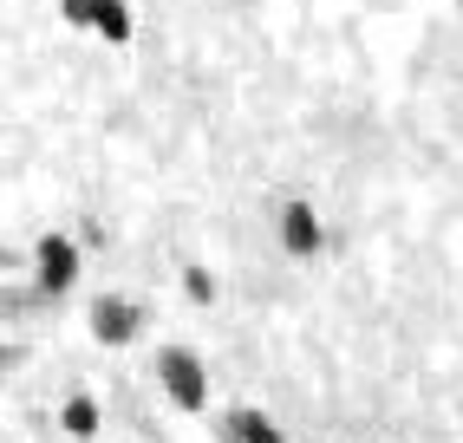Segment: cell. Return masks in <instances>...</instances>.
I'll list each match as a JSON object with an SVG mask.
<instances>
[{
	"mask_svg": "<svg viewBox=\"0 0 463 443\" xmlns=\"http://www.w3.org/2000/svg\"><path fill=\"white\" fill-rule=\"evenodd\" d=\"M91 33H99L105 46H125V40L137 33V20H131V0H105V7H99V20H91Z\"/></svg>",
	"mask_w": 463,
	"mask_h": 443,
	"instance_id": "cell-6",
	"label": "cell"
},
{
	"mask_svg": "<svg viewBox=\"0 0 463 443\" xmlns=\"http://www.w3.org/2000/svg\"><path fill=\"white\" fill-rule=\"evenodd\" d=\"M99 7H105V0H59V20H66V26H91Z\"/></svg>",
	"mask_w": 463,
	"mask_h": 443,
	"instance_id": "cell-8",
	"label": "cell"
},
{
	"mask_svg": "<svg viewBox=\"0 0 463 443\" xmlns=\"http://www.w3.org/2000/svg\"><path fill=\"white\" fill-rule=\"evenodd\" d=\"M235 437L241 443H288L281 430H274V418H261V410H235Z\"/></svg>",
	"mask_w": 463,
	"mask_h": 443,
	"instance_id": "cell-7",
	"label": "cell"
},
{
	"mask_svg": "<svg viewBox=\"0 0 463 443\" xmlns=\"http://www.w3.org/2000/svg\"><path fill=\"white\" fill-rule=\"evenodd\" d=\"M59 430H66V437H79V443H91V437L105 430V410H99V398H91V391H72L66 404H59Z\"/></svg>",
	"mask_w": 463,
	"mask_h": 443,
	"instance_id": "cell-5",
	"label": "cell"
},
{
	"mask_svg": "<svg viewBox=\"0 0 463 443\" xmlns=\"http://www.w3.org/2000/svg\"><path fill=\"white\" fill-rule=\"evenodd\" d=\"M457 7H463V0H457Z\"/></svg>",
	"mask_w": 463,
	"mask_h": 443,
	"instance_id": "cell-10",
	"label": "cell"
},
{
	"mask_svg": "<svg viewBox=\"0 0 463 443\" xmlns=\"http://www.w3.org/2000/svg\"><path fill=\"white\" fill-rule=\"evenodd\" d=\"M157 385L170 391L176 410H209V365L190 353V345H164L157 353Z\"/></svg>",
	"mask_w": 463,
	"mask_h": 443,
	"instance_id": "cell-1",
	"label": "cell"
},
{
	"mask_svg": "<svg viewBox=\"0 0 463 443\" xmlns=\"http://www.w3.org/2000/svg\"><path fill=\"white\" fill-rule=\"evenodd\" d=\"M33 280H40V294H66L72 280H79V241H72V235H40V248H33Z\"/></svg>",
	"mask_w": 463,
	"mask_h": 443,
	"instance_id": "cell-2",
	"label": "cell"
},
{
	"mask_svg": "<svg viewBox=\"0 0 463 443\" xmlns=\"http://www.w3.org/2000/svg\"><path fill=\"white\" fill-rule=\"evenodd\" d=\"M137 333H144V313L125 294H99L91 300V339L99 345H131Z\"/></svg>",
	"mask_w": 463,
	"mask_h": 443,
	"instance_id": "cell-3",
	"label": "cell"
},
{
	"mask_svg": "<svg viewBox=\"0 0 463 443\" xmlns=\"http://www.w3.org/2000/svg\"><path fill=\"white\" fill-rule=\"evenodd\" d=\"M183 294H190L196 306H209V300H215V280H209L203 268H190V274H183Z\"/></svg>",
	"mask_w": 463,
	"mask_h": 443,
	"instance_id": "cell-9",
	"label": "cell"
},
{
	"mask_svg": "<svg viewBox=\"0 0 463 443\" xmlns=\"http://www.w3.org/2000/svg\"><path fill=\"white\" fill-rule=\"evenodd\" d=\"M281 248H288L294 261H314L320 248H326V229H320L314 203H288V209H281Z\"/></svg>",
	"mask_w": 463,
	"mask_h": 443,
	"instance_id": "cell-4",
	"label": "cell"
}]
</instances>
